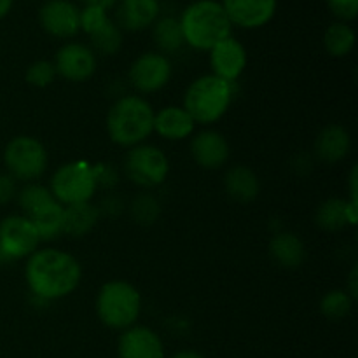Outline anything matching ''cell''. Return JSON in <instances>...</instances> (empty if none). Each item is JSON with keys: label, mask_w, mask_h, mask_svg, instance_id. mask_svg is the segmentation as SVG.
I'll return each instance as SVG.
<instances>
[{"label": "cell", "mask_w": 358, "mask_h": 358, "mask_svg": "<svg viewBox=\"0 0 358 358\" xmlns=\"http://www.w3.org/2000/svg\"><path fill=\"white\" fill-rule=\"evenodd\" d=\"M191 156L205 170H217L229 159V143L222 133L205 129L192 138Z\"/></svg>", "instance_id": "cell-18"}, {"label": "cell", "mask_w": 358, "mask_h": 358, "mask_svg": "<svg viewBox=\"0 0 358 358\" xmlns=\"http://www.w3.org/2000/svg\"><path fill=\"white\" fill-rule=\"evenodd\" d=\"M318 226L325 231H341L348 222V201L341 198H329L318 206L317 215H315Z\"/></svg>", "instance_id": "cell-27"}, {"label": "cell", "mask_w": 358, "mask_h": 358, "mask_svg": "<svg viewBox=\"0 0 358 358\" xmlns=\"http://www.w3.org/2000/svg\"><path fill=\"white\" fill-rule=\"evenodd\" d=\"M233 101V84L208 73L191 83L184 94V110L199 124H213Z\"/></svg>", "instance_id": "cell-4"}, {"label": "cell", "mask_w": 358, "mask_h": 358, "mask_svg": "<svg viewBox=\"0 0 358 358\" xmlns=\"http://www.w3.org/2000/svg\"><path fill=\"white\" fill-rule=\"evenodd\" d=\"M154 114L152 105L145 98L135 94L121 96L107 114L108 138L126 149L140 145L154 131Z\"/></svg>", "instance_id": "cell-3"}, {"label": "cell", "mask_w": 358, "mask_h": 358, "mask_svg": "<svg viewBox=\"0 0 358 358\" xmlns=\"http://www.w3.org/2000/svg\"><path fill=\"white\" fill-rule=\"evenodd\" d=\"M24 278L34 297L49 303L70 296L79 287L83 268L79 261L66 252L42 248L28 257Z\"/></svg>", "instance_id": "cell-1"}, {"label": "cell", "mask_w": 358, "mask_h": 358, "mask_svg": "<svg viewBox=\"0 0 358 358\" xmlns=\"http://www.w3.org/2000/svg\"><path fill=\"white\" fill-rule=\"evenodd\" d=\"M52 65L56 76L70 83H84L96 72V55L90 45L69 42L58 49Z\"/></svg>", "instance_id": "cell-13"}, {"label": "cell", "mask_w": 358, "mask_h": 358, "mask_svg": "<svg viewBox=\"0 0 358 358\" xmlns=\"http://www.w3.org/2000/svg\"><path fill=\"white\" fill-rule=\"evenodd\" d=\"M41 236L24 215H9L0 222V264H13L38 250Z\"/></svg>", "instance_id": "cell-10"}, {"label": "cell", "mask_w": 358, "mask_h": 358, "mask_svg": "<svg viewBox=\"0 0 358 358\" xmlns=\"http://www.w3.org/2000/svg\"><path fill=\"white\" fill-rule=\"evenodd\" d=\"M96 175L94 166L73 161L59 166L51 178V194L63 206L77 205V203H87L96 192Z\"/></svg>", "instance_id": "cell-7"}, {"label": "cell", "mask_w": 358, "mask_h": 358, "mask_svg": "<svg viewBox=\"0 0 358 358\" xmlns=\"http://www.w3.org/2000/svg\"><path fill=\"white\" fill-rule=\"evenodd\" d=\"M357 184H358V166H353L352 168V173H350V178H348V185H350V199L348 201L352 203H358V198H357Z\"/></svg>", "instance_id": "cell-35"}, {"label": "cell", "mask_w": 358, "mask_h": 358, "mask_svg": "<svg viewBox=\"0 0 358 358\" xmlns=\"http://www.w3.org/2000/svg\"><path fill=\"white\" fill-rule=\"evenodd\" d=\"M80 2L84 3V7H98V9L108 10L117 6L119 0H80Z\"/></svg>", "instance_id": "cell-36"}, {"label": "cell", "mask_w": 358, "mask_h": 358, "mask_svg": "<svg viewBox=\"0 0 358 358\" xmlns=\"http://www.w3.org/2000/svg\"><path fill=\"white\" fill-rule=\"evenodd\" d=\"M117 352L119 358H164L161 338L143 325H133L122 332Z\"/></svg>", "instance_id": "cell-17"}, {"label": "cell", "mask_w": 358, "mask_h": 358, "mask_svg": "<svg viewBox=\"0 0 358 358\" xmlns=\"http://www.w3.org/2000/svg\"><path fill=\"white\" fill-rule=\"evenodd\" d=\"M171 358H205V357L199 355L198 352H191V350H185V352L175 353V355Z\"/></svg>", "instance_id": "cell-38"}, {"label": "cell", "mask_w": 358, "mask_h": 358, "mask_svg": "<svg viewBox=\"0 0 358 358\" xmlns=\"http://www.w3.org/2000/svg\"><path fill=\"white\" fill-rule=\"evenodd\" d=\"M17 194L16 180L9 173H0V205H7Z\"/></svg>", "instance_id": "cell-32"}, {"label": "cell", "mask_w": 358, "mask_h": 358, "mask_svg": "<svg viewBox=\"0 0 358 358\" xmlns=\"http://www.w3.org/2000/svg\"><path fill=\"white\" fill-rule=\"evenodd\" d=\"M352 150V136L341 124H329L315 140V156L327 164L339 163Z\"/></svg>", "instance_id": "cell-20"}, {"label": "cell", "mask_w": 358, "mask_h": 358, "mask_svg": "<svg viewBox=\"0 0 358 358\" xmlns=\"http://www.w3.org/2000/svg\"><path fill=\"white\" fill-rule=\"evenodd\" d=\"M185 44L196 51H210L233 31L229 17L219 0H194L178 17Z\"/></svg>", "instance_id": "cell-2"}, {"label": "cell", "mask_w": 358, "mask_h": 358, "mask_svg": "<svg viewBox=\"0 0 358 358\" xmlns=\"http://www.w3.org/2000/svg\"><path fill=\"white\" fill-rule=\"evenodd\" d=\"M159 13V0H119L115 6V23L121 30L142 31L156 23Z\"/></svg>", "instance_id": "cell-19"}, {"label": "cell", "mask_w": 358, "mask_h": 358, "mask_svg": "<svg viewBox=\"0 0 358 358\" xmlns=\"http://www.w3.org/2000/svg\"><path fill=\"white\" fill-rule=\"evenodd\" d=\"M79 21L80 30L90 37L93 51L112 56L121 49L122 30L114 20L108 17L107 10L98 9V7H83Z\"/></svg>", "instance_id": "cell-11"}, {"label": "cell", "mask_w": 358, "mask_h": 358, "mask_svg": "<svg viewBox=\"0 0 358 358\" xmlns=\"http://www.w3.org/2000/svg\"><path fill=\"white\" fill-rule=\"evenodd\" d=\"M269 255L280 268L296 269L306 259V247L297 234L278 233L269 241Z\"/></svg>", "instance_id": "cell-22"}, {"label": "cell", "mask_w": 358, "mask_h": 358, "mask_svg": "<svg viewBox=\"0 0 358 358\" xmlns=\"http://www.w3.org/2000/svg\"><path fill=\"white\" fill-rule=\"evenodd\" d=\"M325 3L339 21L350 23L358 16V0H325Z\"/></svg>", "instance_id": "cell-31"}, {"label": "cell", "mask_w": 358, "mask_h": 358, "mask_svg": "<svg viewBox=\"0 0 358 358\" xmlns=\"http://www.w3.org/2000/svg\"><path fill=\"white\" fill-rule=\"evenodd\" d=\"M357 42L355 30L345 21L329 24L324 34V48L332 58H345L353 51Z\"/></svg>", "instance_id": "cell-26"}, {"label": "cell", "mask_w": 358, "mask_h": 358, "mask_svg": "<svg viewBox=\"0 0 358 358\" xmlns=\"http://www.w3.org/2000/svg\"><path fill=\"white\" fill-rule=\"evenodd\" d=\"M100 219V208L87 203L69 205L63 210V234L83 238L94 229Z\"/></svg>", "instance_id": "cell-24"}, {"label": "cell", "mask_w": 358, "mask_h": 358, "mask_svg": "<svg viewBox=\"0 0 358 358\" xmlns=\"http://www.w3.org/2000/svg\"><path fill=\"white\" fill-rule=\"evenodd\" d=\"M353 301L355 299H353L346 290H331V292H327L322 297L320 311L325 318H329V320H343V318L348 317L350 311H352Z\"/></svg>", "instance_id": "cell-28"}, {"label": "cell", "mask_w": 358, "mask_h": 358, "mask_svg": "<svg viewBox=\"0 0 358 358\" xmlns=\"http://www.w3.org/2000/svg\"><path fill=\"white\" fill-rule=\"evenodd\" d=\"M196 122L191 115L184 110V107H170L161 108L157 114H154V131L166 140H184L191 136L194 131Z\"/></svg>", "instance_id": "cell-21"}, {"label": "cell", "mask_w": 358, "mask_h": 358, "mask_svg": "<svg viewBox=\"0 0 358 358\" xmlns=\"http://www.w3.org/2000/svg\"><path fill=\"white\" fill-rule=\"evenodd\" d=\"M16 196L23 215L34 224L41 241L56 240L59 234H63L65 206L56 201L48 187L30 182L21 191H17Z\"/></svg>", "instance_id": "cell-6"}, {"label": "cell", "mask_w": 358, "mask_h": 358, "mask_svg": "<svg viewBox=\"0 0 358 358\" xmlns=\"http://www.w3.org/2000/svg\"><path fill=\"white\" fill-rule=\"evenodd\" d=\"M94 175H96L98 185H107V187H112V185L117 182V173H115V170L112 166L98 164V166H94Z\"/></svg>", "instance_id": "cell-33"}, {"label": "cell", "mask_w": 358, "mask_h": 358, "mask_svg": "<svg viewBox=\"0 0 358 358\" xmlns=\"http://www.w3.org/2000/svg\"><path fill=\"white\" fill-rule=\"evenodd\" d=\"M56 77L55 65L48 59H38L34 62L24 72V80H27L30 86L34 87H48L49 84H52Z\"/></svg>", "instance_id": "cell-30"}, {"label": "cell", "mask_w": 358, "mask_h": 358, "mask_svg": "<svg viewBox=\"0 0 358 358\" xmlns=\"http://www.w3.org/2000/svg\"><path fill=\"white\" fill-rule=\"evenodd\" d=\"M80 9L70 0H45L38 9L42 30L56 38H72L80 31Z\"/></svg>", "instance_id": "cell-14"}, {"label": "cell", "mask_w": 358, "mask_h": 358, "mask_svg": "<svg viewBox=\"0 0 358 358\" xmlns=\"http://www.w3.org/2000/svg\"><path fill=\"white\" fill-rule=\"evenodd\" d=\"M224 187H226L227 194L236 201L250 203L261 192V182L254 170L243 166V164H238V166L227 170L226 177H224Z\"/></svg>", "instance_id": "cell-23"}, {"label": "cell", "mask_w": 358, "mask_h": 358, "mask_svg": "<svg viewBox=\"0 0 358 358\" xmlns=\"http://www.w3.org/2000/svg\"><path fill=\"white\" fill-rule=\"evenodd\" d=\"M346 292L357 299L358 297V264H353L352 269H350L348 275V287H346Z\"/></svg>", "instance_id": "cell-34"}, {"label": "cell", "mask_w": 358, "mask_h": 358, "mask_svg": "<svg viewBox=\"0 0 358 358\" xmlns=\"http://www.w3.org/2000/svg\"><path fill=\"white\" fill-rule=\"evenodd\" d=\"M124 171L133 184L140 187H156L166 180L170 161L159 147L140 143L126 154Z\"/></svg>", "instance_id": "cell-9"}, {"label": "cell", "mask_w": 358, "mask_h": 358, "mask_svg": "<svg viewBox=\"0 0 358 358\" xmlns=\"http://www.w3.org/2000/svg\"><path fill=\"white\" fill-rule=\"evenodd\" d=\"M220 3L231 24L247 30L266 27L278 9V0H222Z\"/></svg>", "instance_id": "cell-15"}, {"label": "cell", "mask_w": 358, "mask_h": 358, "mask_svg": "<svg viewBox=\"0 0 358 358\" xmlns=\"http://www.w3.org/2000/svg\"><path fill=\"white\" fill-rule=\"evenodd\" d=\"M3 164L14 180L30 184L44 175L48 168V150L34 136H14L3 149Z\"/></svg>", "instance_id": "cell-8"}, {"label": "cell", "mask_w": 358, "mask_h": 358, "mask_svg": "<svg viewBox=\"0 0 358 358\" xmlns=\"http://www.w3.org/2000/svg\"><path fill=\"white\" fill-rule=\"evenodd\" d=\"M247 49L238 38L229 35L210 49V66L213 76L233 84L247 69Z\"/></svg>", "instance_id": "cell-16"}, {"label": "cell", "mask_w": 358, "mask_h": 358, "mask_svg": "<svg viewBox=\"0 0 358 358\" xmlns=\"http://www.w3.org/2000/svg\"><path fill=\"white\" fill-rule=\"evenodd\" d=\"M131 215L140 226H152L161 215L159 201L150 194L136 196L131 205Z\"/></svg>", "instance_id": "cell-29"}, {"label": "cell", "mask_w": 358, "mask_h": 358, "mask_svg": "<svg viewBox=\"0 0 358 358\" xmlns=\"http://www.w3.org/2000/svg\"><path fill=\"white\" fill-rule=\"evenodd\" d=\"M13 6L14 0H0V20H3V17L10 13Z\"/></svg>", "instance_id": "cell-37"}, {"label": "cell", "mask_w": 358, "mask_h": 358, "mask_svg": "<svg viewBox=\"0 0 358 358\" xmlns=\"http://www.w3.org/2000/svg\"><path fill=\"white\" fill-rule=\"evenodd\" d=\"M140 310L142 297L131 283L112 280L101 285L96 296V315L103 325L115 331H126L138 320Z\"/></svg>", "instance_id": "cell-5"}, {"label": "cell", "mask_w": 358, "mask_h": 358, "mask_svg": "<svg viewBox=\"0 0 358 358\" xmlns=\"http://www.w3.org/2000/svg\"><path fill=\"white\" fill-rule=\"evenodd\" d=\"M171 63L161 52H143L129 69V83L140 93H156L171 79Z\"/></svg>", "instance_id": "cell-12"}, {"label": "cell", "mask_w": 358, "mask_h": 358, "mask_svg": "<svg viewBox=\"0 0 358 358\" xmlns=\"http://www.w3.org/2000/svg\"><path fill=\"white\" fill-rule=\"evenodd\" d=\"M152 38L154 44L157 45L161 55H170V52L180 51L182 45L185 44L184 34H182L180 23L173 16L157 17L156 23L152 24Z\"/></svg>", "instance_id": "cell-25"}]
</instances>
